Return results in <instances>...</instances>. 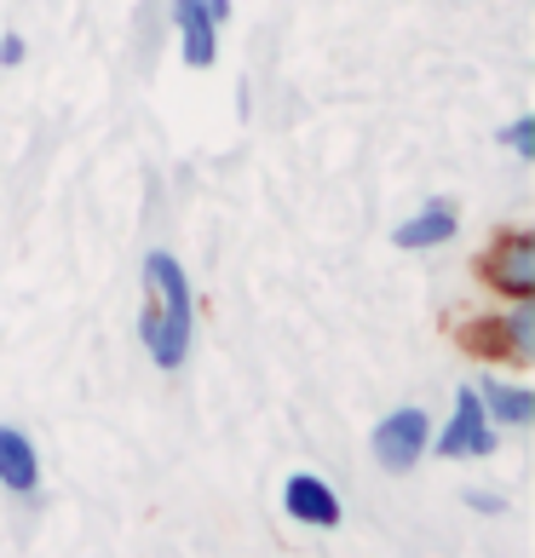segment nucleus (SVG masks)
<instances>
[{
    "mask_svg": "<svg viewBox=\"0 0 535 558\" xmlns=\"http://www.w3.org/2000/svg\"><path fill=\"white\" fill-rule=\"evenodd\" d=\"M138 335H144V351H150L156 368H179L191 357V282H184V265L168 247H150V254H144Z\"/></svg>",
    "mask_w": 535,
    "mask_h": 558,
    "instance_id": "nucleus-1",
    "label": "nucleus"
},
{
    "mask_svg": "<svg viewBox=\"0 0 535 558\" xmlns=\"http://www.w3.org/2000/svg\"><path fill=\"white\" fill-rule=\"evenodd\" d=\"M438 454H449V461H484V454H496V426H489L472 386L455 391V415L438 432Z\"/></svg>",
    "mask_w": 535,
    "mask_h": 558,
    "instance_id": "nucleus-2",
    "label": "nucleus"
},
{
    "mask_svg": "<svg viewBox=\"0 0 535 558\" xmlns=\"http://www.w3.org/2000/svg\"><path fill=\"white\" fill-rule=\"evenodd\" d=\"M489 288H501L507 300H535V236L530 231H501V242L484 254Z\"/></svg>",
    "mask_w": 535,
    "mask_h": 558,
    "instance_id": "nucleus-3",
    "label": "nucleus"
},
{
    "mask_svg": "<svg viewBox=\"0 0 535 558\" xmlns=\"http://www.w3.org/2000/svg\"><path fill=\"white\" fill-rule=\"evenodd\" d=\"M231 17V0H173V29L184 40V64L208 70L219 58V24Z\"/></svg>",
    "mask_w": 535,
    "mask_h": 558,
    "instance_id": "nucleus-4",
    "label": "nucleus"
},
{
    "mask_svg": "<svg viewBox=\"0 0 535 558\" xmlns=\"http://www.w3.org/2000/svg\"><path fill=\"white\" fill-rule=\"evenodd\" d=\"M368 444H375V461H380L386 472H409V466L426 454V444H431L426 409H398V415H386Z\"/></svg>",
    "mask_w": 535,
    "mask_h": 558,
    "instance_id": "nucleus-5",
    "label": "nucleus"
},
{
    "mask_svg": "<svg viewBox=\"0 0 535 558\" xmlns=\"http://www.w3.org/2000/svg\"><path fill=\"white\" fill-rule=\"evenodd\" d=\"M466 351L478 357H530L535 351V305L524 300L512 317H489L466 328Z\"/></svg>",
    "mask_w": 535,
    "mask_h": 558,
    "instance_id": "nucleus-6",
    "label": "nucleus"
},
{
    "mask_svg": "<svg viewBox=\"0 0 535 558\" xmlns=\"http://www.w3.org/2000/svg\"><path fill=\"white\" fill-rule=\"evenodd\" d=\"M282 507L294 512L300 524H317V530H335L340 524V495L328 489L317 472H294L288 489H282Z\"/></svg>",
    "mask_w": 535,
    "mask_h": 558,
    "instance_id": "nucleus-7",
    "label": "nucleus"
},
{
    "mask_svg": "<svg viewBox=\"0 0 535 558\" xmlns=\"http://www.w3.org/2000/svg\"><path fill=\"white\" fill-rule=\"evenodd\" d=\"M0 484L12 495H29L40 484L35 444H29V432H17V426H0Z\"/></svg>",
    "mask_w": 535,
    "mask_h": 558,
    "instance_id": "nucleus-8",
    "label": "nucleus"
},
{
    "mask_svg": "<svg viewBox=\"0 0 535 558\" xmlns=\"http://www.w3.org/2000/svg\"><path fill=\"white\" fill-rule=\"evenodd\" d=\"M449 236H455V208H449V202H426L421 214H409L398 231H392V242L409 247V254H421V247H438V242H449Z\"/></svg>",
    "mask_w": 535,
    "mask_h": 558,
    "instance_id": "nucleus-9",
    "label": "nucleus"
},
{
    "mask_svg": "<svg viewBox=\"0 0 535 558\" xmlns=\"http://www.w3.org/2000/svg\"><path fill=\"white\" fill-rule=\"evenodd\" d=\"M472 391H478V403H484L489 421H501V426H530L535 421V391L530 386L484 380V386H472Z\"/></svg>",
    "mask_w": 535,
    "mask_h": 558,
    "instance_id": "nucleus-10",
    "label": "nucleus"
},
{
    "mask_svg": "<svg viewBox=\"0 0 535 558\" xmlns=\"http://www.w3.org/2000/svg\"><path fill=\"white\" fill-rule=\"evenodd\" d=\"M501 144H507L512 156L530 161V156H535V116H519V121H512V128L501 133Z\"/></svg>",
    "mask_w": 535,
    "mask_h": 558,
    "instance_id": "nucleus-11",
    "label": "nucleus"
},
{
    "mask_svg": "<svg viewBox=\"0 0 535 558\" xmlns=\"http://www.w3.org/2000/svg\"><path fill=\"white\" fill-rule=\"evenodd\" d=\"M0 64H7V70H12V64H24V35H17V29L0 40Z\"/></svg>",
    "mask_w": 535,
    "mask_h": 558,
    "instance_id": "nucleus-12",
    "label": "nucleus"
}]
</instances>
